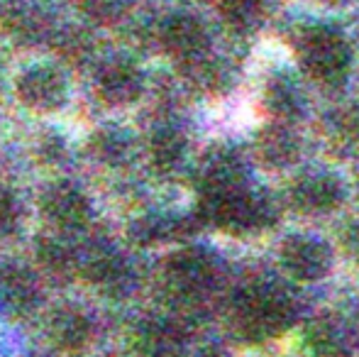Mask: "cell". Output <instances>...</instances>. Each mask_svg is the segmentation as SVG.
Listing matches in <instances>:
<instances>
[{"mask_svg":"<svg viewBox=\"0 0 359 357\" xmlns=\"http://www.w3.org/2000/svg\"><path fill=\"white\" fill-rule=\"evenodd\" d=\"M298 57L311 79L327 86L340 83L350 69V47L327 27H308L298 39Z\"/></svg>","mask_w":359,"mask_h":357,"instance_id":"obj_1","label":"cell"},{"mask_svg":"<svg viewBox=\"0 0 359 357\" xmlns=\"http://www.w3.org/2000/svg\"><path fill=\"white\" fill-rule=\"evenodd\" d=\"M15 93L25 108L34 113H54L69 100V81L57 64L34 62L15 79Z\"/></svg>","mask_w":359,"mask_h":357,"instance_id":"obj_2","label":"cell"},{"mask_svg":"<svg viewBox=\"0 0 359 357\" xmlns=\"http://www.w3.org/2000/svg\"><path fill=\"white\" fill-rule=\"evenodd\" d=\"M203 210L215 225L242 233V230L257 228L264 220L266 206L247 191H242L240 184H230L217 186V189H205Z\"/></svg>","mask_w":359,"mask_h":357,"instance_id":"obj_3","label":"cell"},{"mask_svg":"<svg viewBox=\"0 0 359 357\" xmlns=\"http://www.w3.org/2000/svg\"><path fill=\"white\" fill-rule=\"evenodd\" d=\"M93 88L103 103L113 105V108H123L142 95L144 74L130 57L113 54V57H105L98 62Z\"/></svg>","mask_w":359,"mask_h":357,"instance_id":"obj_4","label":"cell"},{"mask_svg":"<svg viewBox=\"0 0 359 357\" xmlns=\"http://www.w3.org/2000/svg\"><path fill=\"white\" fill-rule=\"evenodd\" d=\"M235 311L242 328L250 333H274L291 318L288 299L271 289H247L237 299Z\"/></svg>","mask_w":359,"mask_h":357,"instance_id":"obj_5","label":"cell"},{"mask_svg":"<svg viewBox=\"0 0 359 357\" xmlns=\"http://www.w3.org/2000/svg\"><path fill=\"white\" fill-rule=\"evenodd\" d=\"M159 44L166 54L189 64L194 59L208 54V29L196 15L174 13L161 20Z\"/></svg>","mask_w":359,"mask_h":357,"instance_id":"obj_6","label":"cell"},{"mask_svg":"<svg viewBox=\"0 0 359 357\" xmlns=\"http://www.w3.org/2000/svg\"><path fill=\"white\" fill-rule=\"evenodd\" d=\"M42 213L59 233H76V230L88 225L93 208H90V201L83 191L62 181V184H54L44 191Z\"/></svg>","mask_w":359,"mask_h":357,"instance_id":"obj_7","label":"cell"},{"mask_svg":"<svg viewBox=\"0 0 359 357\" xmlns=\"http://www.w3.org/2000/svg\"><path fill=\"white\" fill-rule=\"evenodd\" d=\"M213 262L201 250H184L166 262V281L171 291L184 299H198L213 284Z\"/></svg>","mask_w":359,"mask_h":357,"instance_id":"obj_8","label":"cell"},{"mask_svg":"<svg viewBox=\"0 0 359 357\" xmlns=\"http://www.w3.org/2000/svg\"><path fill=\"white\" fill-rule=\"evenodd\" d=\"M49 338L67 353L83 350L93 338V321L79 306H59L49 318Z\"/></svg>","mask_w":359,"mask_h":357,"instance_id":"obj_9","label":"cell"},{"mask_svg":"<svg viewBox=\"0 0 359 357\" xmlns=\"http://www.w3.org/2000/svg\"><path fill=\"white\" fill-rule=\"evenodd\" d=\"M281 262L288 269V274L296 276V279L311 281L318 279L327 271L330 257H327V250L320 243L311 238H291L284 243L281 250Z\"/></svg>","mask_w":359,"mask_h":357,"instance_id":"obj_10","label":"cell"},{"mask_svg":"<svg viewBox=\"0 0 359 357\" xmlns=\"http://www.w3.org/2000/svg\"><path fill=\"white\" fill-rule=\"evenodd\" d=\"M39 301V284L22 264L8 262L0 267V304L15 314L34 309Z\"/></svg>","mask_w":359,"mask_h":357,"instance_id":"obj_11","label":"cell"},{"mask_svg":"<svg viewBox=\"0 0 359 357\" xmlns=\"http://www.w3.org/2000/svg\"><path fill=\"white\" fill-rule=\"evenodd\" d=\"M83 274L95 289L105 291V294H120L128 289L130 279V264L125 257L115 255L113 250H95L83 264Z\"/></svg>","mask_w":359,"mask_h":357,"instance_id":"obj_12","label":"cell"},{"mask_svg":"<svg viewBox=\"0 0 359 357\" xmlns=\"http://www.w3.org/2000/svg\"><path fill=\"white\" fill-rule=\"evenodd\" d=\"M342 198L340 184L330 177H308L298 181L293 189V203L301 210H308L311 215L327 213Z\"/></svg>","mask_w":359,"mask_h":357,"instance_id":"obj_13","label":"cell"},{"mask_svg":"<svg viewBox=\"0 0 359 357\" xmlns=\"http://www.w3.org/2000/svg\"><path fill=\"white\" fill-rule=\"evenodd\" d=\"M130 152H133V142L128 133L118 128H103L90 137V154L105 167H123L130 159Z\"/></svg>","mask_w":359,"mask_h":357,"instance_id":"obj_14","label":"cell"},{"mask_svg":"<svg viewBox=\"0 0 359 357\" xmlns=\"http://www.w3.org/2000/svg\"><path fill=\"white\" fill-rule=\"evenodd\" d=\"M257 152L271 167H286V164H291L298 157V142L293 140V135L288 130L271 128L262 133Z\"/></svg>","mask_w":359,"mask_h":357,"instance_id":"obj_15","label":"cell"},{"mask_svg":"<svg viewBox=\"0 0 359 357\" xmlns=\"http://www.w3.org/2000/svg\"><path fill=\"white\" fill-rule=\"evenodd\" d=\"M186 154V140L179 130L174 128H161L151 137V159H154L156 169H176Z\"/></svg>","mask_w":359,"mask_h":357,"instance_id":"obj_16","label":"cell"},{"mask_svg":"<svg viewBox=\"0 0 359 357\" xmlns=\"http://www.w3.org/2000/svg\"><path fill=\"white\" fill-rule=\"evenodd\" d=\"M39 262L49 274H72L76 267V255L69 243L59 238H47L39 243Z\"/></svg>","mask_w":359,"mask_h":357,"instance_id":"obj_17","label":"cell"},{"mask_svg":"<svg viewBox=\"0 0 359 357\" xmlns=\"http://www.w3.org/2000/svg\"><path fill=\"white\" fill-rule=\"evenodd\" d=\"M133 8V0H83V13L98 25H115Z\"/></svg>","mask_w":359,"mask_h":357,"instance_id":"obj_18","label":"cell"},{"mask_svg":"<svg viewBox=\"0 0 359 357\" xmlns=\"http://www.w3.org/2000/svg\"><path fill=\"white\" fill-rule=\"evenodd\" d=\"M181 345V333L169 323H154L144 330L147 353H176Z\"/></svg>","mask_w":359,"mask_h":357,"instance_id":"obj_19","label":"cell"},{"mask_svg":"<svg viewBox=\"0 0 359 357\" xmlns=\"http://www.w3.org/2000/svg\"><path fill=\"white\" fill-rule=\"evenodd\" d=\"M20 220H22V208L18 198L10 191L0 189V243L13 238L15 230L20 228Z\"/></svg>","mask_w":359,"mask_h":357,"instance_id":"obj_20","label":"cell"},{"mask_svg":"<svg viewBox=\"0 0 359 357\" xmlns=\"http://www.w3.org/2000/svg\"><path fill=\"white\" fill-rule=\"evenodd\" d=\"M266 105H269L271 113H276L279 118H286V115L296 113L298 100L288 83H271L269 90H266Z\"/></svg>","mask_w":359,"mask_h":357,"instance_id":"obj_21","label":"cell"},{"mask_svg":"<svg viewBox=\"0 0 359 357\" xmlns=\"http://www.w3.org/2000/svg\"><path fill=\"white\" fill-rule=\"evenodd\" d=\"M359 135V120L352 113H340L330 120V140L337 147H350Z\"/></svg>","mask_w":359,"mask_h":357,"instance_id":"obj_22","label":"cell"},{"mask_svg":"<svg viewBox=\"0 0 359 357\" xmlns=\"http://www.w3.org/2000/svg\"><path fill=\"white\" fill-rule=\"evenodd\" d=\"M217 5H220L225 18L235 20V22H247L257 15L262 0H217Z\"/></svg>","mask_w":359,"mask_h":357,"instance_id":"obj_23","label":"cell"},{"mask_svg":"<svg viewBox=\"0 0 359 357\" xmlns=\"http://www.w3.org/2000/svg\"><path fill=\"white\" fill-rule=\"evenodd\" d=\"M350 248L359 255V228L352 230V235H350Z\"/></svg>","mask_w":359,"mask_h":357,"instance_id":"obj_24","label":"cell"},{"mask_svg":"<svg viewBox=\"0 0 359 357\" xmlns=\"http://www.w3.org/2000/svg\"><path fill=\"white\" fill-rule=\"evenodd\" d=\"M323 3H327V5H340V3H345V0H323Z\"/></svg>","mask_w":359,"mask_h":357,"instance_id":"obj_25","label":"cell"}]
</instances>
